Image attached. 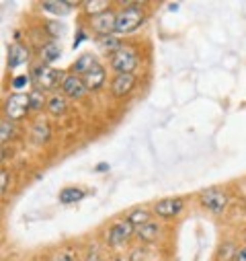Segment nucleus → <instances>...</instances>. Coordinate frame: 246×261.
Returning <instances> with one entry per match:
<instances>
[{"label": "nucleus", "instance_id": "1", "mask_svg": "<svg viewBox=\"0 0 246 261\" xmlns=\"http://www.w3.org/2000/svg\"><path fill=\"white\" fill-rule=\"evenodd\" d=\"M146 21V11L142 5H136V3H128L126 7H121L117 11V17H115V35L121 37V35H132L136 33L142 23Z\"/></svg>", "mask_w": 246, "mask_h": 261}, {"label": "nucleus", "instance_id": "2", "mask_svg": "<svg viewBox=\"0 0 246 261\" xmlns=\"http://www.w3.org/2000/svg\"><path fill=\"white\" fill-rule=\"evenodd\" d=\"M138 64H140V56L132 45H123L121 49L109 56V66L115 70V74H134Z\"/></svg>", "mask_w": 246, "mask_h": 261}, {"label": "nucleus", "instance_id": "3", "mask_svg": "<svg viewBox=\"0 0 246 261\" xmlns=\"http://www.w3.org/2000/svg\"><path fill=\"white\" fill-rule=\"evenodd\" d=\"M31 83L39 89V91H47V89H53L57 83L62 85V81H64V74H62L59 70L47 66V64H37V66L31 68Z\"/></svg>", "mask_w": 246, "mask_h": 261}, {"label": "nucleus", "instance_id": "4", "mask_svg": "<svg viewBox=\"0 0 246 261\" xmlns=\"http://www.w3.org/2000/svg\"><path fill=\"white\" fill-rule=\"evenodd\" d=\"M199 202L213 214H222L228 206V193L222 187H207L199 193Z\"/></svg>", "mask_w": 246, "mask_h": 261}, {"label": "nucleus", "instance_id": "5", "mask_svg": "<svg viewBox=\"0 0 246 261\" xmlns=\"http://www.w3.org/2000/svg\"><path fill=\"white\" fill-rule=\"evenodd\" d=\"M29 111H31V107H29V93H13L5 101V115L11 121L25 117Z\"/></svg>", "mask_w": 246, "mask_h": 261}, {"label": "nucleus", "instance_id": "6", "mask_svg": "<svg viewBox=\"0 0 246 261\" xmlns=\"http://www.w3.org/2000/svg\"><path fill=\"white\" fill-rule=\"evenodd\" d=\"M136 232V226L126 218V220H119V222H113L109 232H107V243L111 247H121V245H126L132 234Z\"/></svg>", "mask_w": 246, "mask_h": 261}, {"label": "nucleus", "instance_id": "7", "mask_svg": "<svg viewBox=\"0 0 246 261\" xmlns=\"http://www.w3.org/2000/svg\"><path fill=\"white\" fill-rule=\"evenodd\" d=\"M115 17H117V11H105L97 17H90L88 19V25L90 29L97 33V37H103V35H113L115 33Z\"/></svg>", "mask_w": 246, "mask_h": 261}, {"label": "nucleus", "instance_id": "8", "mask_svg": "<svg viewBox=\"0 0 246 261\" xmlns=\"http://www.w3.org/2000/svg\"><path fill=\"white\" fill-rule=\"evenodd\" d=\"M184 210V202L180 198H164L154 204V214L160 218H176Z\"/></svg>", "mask_w": 246, "mask_h": 261}, {"label": "nucleus", "instance_id": "9", "mask_svg": "<svg viewBox=\"0 0 246 261\" xmlns=\"http://www.w3.org/2000/svg\"><path fill=\"white\" fill-rule=\"evenodd\" d=\"M62 91H64V95H68L70 99H82L88 93L82 76H78L74 72L64 74V81H62Z\"/></svg>", "mask_w": 246, "mask_h": 261}, {"label": "nucleus", "instance_id": "10", "mask_svg": "<svg viewBox=\"0 0 246 261\" xmlns=\"http://www.w3.org/2000/svg\"><path fill=\"white\" fill-rule=\"evenodd\" d=\"M136 87V74H115L111 81V95L121 99L134 91Z\"/></svg>", "mask_w": 246, "mask_h": 261}, {"label": "nucleus", "instance_id": "11", "mask_svg": "<svg viewBox=\"0 0 246 261\" xmlns=\"http://www.w3.org/2000/svg\"><path fill=\"white\" fill-rule=\"evenodd\" d=\"M82 81H84V85H86L88 91H99L105 85V81H107V72H105V68L101 66V64L97 62L95 66H93V70H88L82 76Z\"/></svg>", "mask_w": 246, "mask_h": 261}, {"label": "nucleus", "instance_id": "12", "mask_svg": "<svg viewBox=\"0 0 246 261\" xmlns=\"http://www.w3.org/2000/svg\"><path fill=\"white\" fill-rule=\"evenodd\" d=\"M78 5H82V3H68V0H57V3H41V11L43 13H49V15H68V13H72V9L74 7H78Z\"/></svg>", "mask_w": 246, "mask_h": 261}, {"label": "nucleus", "instance_id": "13", "mask_svg": "<svg viewBox=\"0 0 246 261\" xmlns=\"http://www.w3.org/2000/svg\"><path fill=\"white\" fill-rule=\"evenodd\" d=\"M27 60H29V49L25 45H21V43L9 45V68H19Z\"/></svg>", "mask_w": 246, "mask_h": 261}, {"label": "nucleus", "instance_id": "14", "mask_svg": "<svg viewBox=\"0 0 246 261\" xmlns=\"http://www.w3.org/2000/svg\"><path fill=\"white\" fill-rule=\"evenodd\" d=\"M47 113L49 115H53V117H57V115H64L66 111H68V101H66V97L64 95H49L47 97Z\"/></svg>", "mask_w": 246, "mask_h": 261}, {"label": "nucleus", "instance_id": "15", "mask_svg": "<svg viewBox=\"0 0 246 261\" xmlns=\"http://www.w3.org/2000/svg\"><path fill=\"white\" fill-rule=\"evenodd\" d=\"M31 134H33V142L35 144H45L49 140V123L45 119H35L33 127H31Z\"/></svg>", "mask_w": 246, "mask_h": 261}, {"label": "nucleus", "instance_id": "16", "mask_svg": "<svg viewBox=\"0 0 246 261\" xmlns=\"http://www.w3.org/2000/svg\"><path fill=\"white\" fill-rule=\"evenodd\" d=\"M160 224L158 222H154V220H150L148 224H144V226H140L136 232H138V239L142 241V243H154L156 239H158V234H160Z\"/></svg>", "mask_w": 246, "mask_h": 261}, {"label": "nucleus", "instance_id": "17", "mask_svg": "<svg viewBox=\"0 0 246 261\" xmlns=\"http://www.w3.org/2000/svg\"><path fill=\"white\" fill-rule=\"evenodd\" d=\"M95 64H97V60H95L93 54H82V56H78L76 62L72 64V72L78 74V76H84L88 70H93Z\"/></svg>", "mask_w": 246, "mask_h": 261}, {"label": "nucleus", "instance_id": "18", "mask_svg": "<svg viewBox=\"0 0 246 261\" xmlns=\"http://www.w3.org/2000/svg\"><path fill=\"white\" fill-rule=\"evenodd\" d=\"M84 195H86V191L82 187H64V189L59 191L57 200L62 204H76V202H80L84 198Z\"/></svg>", "mask_w": 246, "mask_h": 261}, {"label": "nucleus", "instance_id": "19", "mask_svg": "<svg viewBox=\"0 0 246 261\" xmlns=\"http://www.w3.org/2000/svg\"><path fill=\"white\" fill-rule=\"evenodd\" d=\"M80 7L84 9V13H86L88 19H90V17H97V15L109 11V9H111V3H107V0H86V3H82Z\"/></svg>", "mask_w": 246, "mask_h": 261}, {"label": "nucleus", "instance_id": "20", "mask_svg": "<svg viewBox=\"0 0 246 261\" xmlns=\"http://www.w3.org/2000/svg\"><path fill=\"white\" fill-rule=\"evenodd\" d=\"M59 56H62V47L57 45V41H49L41 47V60H43V64H47V66H51Z\"/></svg>", "mask_w": 246, "mask_h": 261}, {"label": "nucleus", "instance_id": "21", "mask_svg": "<svg viewBox=\"0 0 246 261\" xmlns=\"http://www.w3.org/2000/svg\"><path fill=\"white\" fill-rule=\"evenodd\" d=\"M97 43H99V45H101V49H105L109 56H111V54H115L117 49H121V47H123L121 37H117L115 33H113V35H103V37H97Z\"/></svg>", "mask_w": 246, "mask_h": 261}, {"label": "nucleus", "instance_id": "22", "mask_svg": "<svg viewBox=\"0 0 246 261\" xmlns=\"http://www.w3.org/2000/svg\"><path fill=\"white\" fill-rule=\"evenodd\" d=\"M29 107H31V111H41L43 107H47V97H45V93L39 91V89H33V91L29 93Z\"/></svg>", "mask_w": 246, "mask_h": 261}, {"label": "nucleus", "instance_id": "23", "mask_svg": "<svg viewBox=\"0 0 246 261\" xmlns=\"http://www.w3.org/2000/svg\"><path fill=\"white\" fill-rule=\"evenodd\" d=\"M128 220H130V222L136 226V230H138L140 226H144V224H148V222H150V212H148L146 208H136V210H132V212H130Z\"/></svg>", "mask_w": 246, "mask_h": 261}, {"label": "nucleus", "instance_id": "24", "mask_svg": "<svg viewBox=\"0 0 246 261\" xmlns=\"http://www.w3.org/2000/svg\"><path fill=\"white\" fill-rule=\"evenodd\" d=\"M29 83H31V76L29 74H19V76H15L11 81V89H13V93H25V89L29 87Z\"/></svg>", "mask_w": 246, "mask_h": 261}, {"label": "nucleus", "instance_id": "25", "mask_svg": "<svg viewBox=\"0 0 246 261\" xmlns=\"http://www.w3.org/2000/svg\"><path fill=\"white\" fill-rule=\"evenodd\" d=\"M13 134H15V125H13L11 119L5 117L3 123H0V140H3V144H7L13 138Z\"/></svg>", "mask_w": 246, "mask_h": 261}, {"label": "nucleus", "instance_id": "26", "mask_svg": "<svg viewBox=\"0 0 246 261\" xmlns=\"http://www.w3.org/2000/svg\"><path fill=\"white\" fill-rule=\"evenodd\" d=\"M236 253H238V249H234V245L228 241V243H224V249H220L218 259H220V261H234Z\"/></svg>", "mask_w": 246, "mask_h": 261}, {"label": "nucleus", "instance_id": "27", "mask_svg": "<svg viewBox=\"0 0 246 261\" xmlns=\"http://www.w3.org/2000/svg\"><path fill=\"white\" fill-rule=\"evenodd\" d=\"M64 25L62 23H57V21H47L45 23V31H47V35L49 37H59V35H64Z\"/></svg>", "mask_w": 246, "mask_h": 261}, {"label": "nucleus", "instance_id": "28", "mask_svg": "<svg viewBox=\"0 0 246 261\" xmlns=\"http://www.w3.org/2000/svg\"><path fill=\"white\" fill-rule=\"evenodd\" d=\"M9 183H11V175H9L7 169H3V171H0V193H3V195L9 191Z\"/></svg>", "mask_w": 246, "mask_h": 261}, {"label": "nucleus", "instance_id": "29", "mask_svg": "<svg viewBox=\"0 0 246 261\" xmlns=\"http://www.w3.org/2000/svg\"><path fill=\"white\" fill-rule=\"evenodd\" d=\"M49 261H76V255H72L70 251H57Z\"/></svg>", "mask_w": 246, "mask_h": 261}, {"label": "nucleus", "instance_id": "30", "mask_svg": "<svg viewBox=\"0 0 246 261\" xmlns=\"http://www.w3.org/2000/svg\"><path fill=\"white\" fill-rule=\"evenodd\" d=\"M234 261H246V247H242V249H238V253H236V257H234Z\"/></svg>", "mask_w": 246, "mask_h": 261}, {"label": "nucleus", "instance_id": "31", "mask_svg": "<svg viewBox=\"0 0 246 261\" xmlns=\"http://www.w3.org/2000/svg\"><path fill=\"white\" fill-rule=\"evenodd\" d=\"M84 39H86V35H84L82 31H78V35H76V39H74V45H72V47H78V45H80Z\"/></svg>", "mask_w": 246, "mask_h": 261}, {"label": "nucleus", "instance_id": "32", "mask_svg": "<svg viewBox=\"0 0 246 261\" xmlns=\"http://www.w3.org/2000/svg\"><path fill=\"white\" fill-rule=\"evenodd\" d=\"M244 241H246V237H244Z\"/></svg>", "mask_w": 246, "mask_h": 261}]
</instances>
